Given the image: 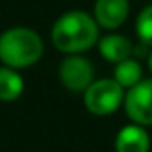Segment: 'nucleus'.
I'll use <instances>...</instances> for the list:
<instances>
[{"label": "nucleus", "instance_id": "nucleus-10", "mask_svg": "<svg viewBox=\"0 0 152 152\" xmlns=\"http://www.w3.org/2000/svg\"><path fill=\"white\" fill-rule=\"evenodd\" d=\"M115 81L124 88L129 90L134 84H138L141 81V64L138 59L127 57L120 63H116L115 66Z\"/></svg>", "mask_w": 152, "mask_h": 152}, {"label": "nucleus", "instance_id": "nucleus-8", "mask_svg": "<svg viewBox=\"0 0 152 152\" xmlns=\"http://www.w3.org/2000/svg\"><path fill=\"white\" fill-rule=\"evenodd\" d=\"M100 56L107 63H120L132 56V43L129 38L122 34H107L97 41Z\"/></svg>", "mask_w": 152, "mask_h": 152}, {"label": "nucleus", "instance_id": "nucleus-2", "mask_svg": "<svg viewBox=\"0 0 152 152\" xmlns=\"http://www.w3.org/2000/svg\"><path fill=\"white\" fill-rule=\"evenodd\" d=\"M43 50V39L29 27H13L0 34V61L4 66L29 68L41 59Z\"/></svg>", "mask_w": 152, "mask_h": 152}, {"label": "nucleus", "instance_id": "nucleus-3", "mask_svg": "<svg viewBox=\"0 0 152 152\" xmlns=\"http://www.w3.org/2000/svg\"><path fill=\"white\" fill-rule=\"evenodd\" d=\"M124 88L115 79H99L84 90V106L91 115L106 116L124 104Z\"/></svg>", "mask_w": 152, "mask_h": 152}, {"label": "nucleus", "instance_id": "nucleus-4", "mask_svg": "<svg viewBox=\"0 0 152 152\" xmlns=\"http://www.w3.org/2000/svg\"><path fill=\"white\" fill-rule=\"evenodd\" d=\"M59 81L73 93H84L93 83V64L81 54H68L59 64Z\"/></svg>", "mask_w": 152, "mask_h": 152}, {"label": "nucleus", "instance_id": "nucleus-12", "mask_svg": "<svg viewBox=\"0 0 152 152\" xmlns=\"http://www.w3.org/2000/svg\"><path fill=\"white\" fill-rule=\"evenodd\" d=\"M147 66H148V70L152 72V50H150L148 56H147Z\"/></svg>", "mask_w": 152, "mask_h": 152}, {"label": "nucleus", "instance_id": "nucleus-7", "mask_svg": "<svg viewBox=\"0 0 152 152\" xmlns=\"http://www.w3.org/2000/svg\"><path fill=\"white\" fill-rule=\"evenodd\" d=\"M150 148V136L143 125L129 124L124 125L116 138H115V150L116 152H148Z\"/></svg>", "mask_w": 152, "mask_h": 152}, {"label": "nucleus", "instance_id": "nucleus-9", "mask_svg": "<svg viewBox=\"0 0 152 152\" xmlns=\"http://www.w3.org/2000/svg\"><path fill=\"white\" fill-rule=\"evenodd\" d=\"M23 79L22 75L9 66H0V100L15 102L23 93Z\"/></svg>", "mask_w": 152, "mask_h": 152}, {"label": "nucleus", "instance_id": "nucleus-6", "mask_svg": "<svg viewBox=\"0 0 152 152\" xmlns=\"http://www.w3.org/2000/svg\"><path fill=\"white\" fill-rule=\"evenodd\" d=\"M129 16V0H97L93 18L99 27L113 31L118 29Z\"/></svg>", "mask_w": 152, "mask_h": 152}, {"label": "nucleus", "instance_id": "nucleus-1", "mask_svg": "<svg viewBox=\"0 0 152 152\" xmlns=\"http://www.w3.org/2000/svg\"><path fill=\"white\" fill-rule=\"evenodd\" d=\"M50 38L59 52L83 54L97 45L99 23L84 11H68L54 22Z\"/></svg>", "mask_w": 152, "mask_h": 152}, {"label": "nucleus", "instance_id": "nucleus-5", "mask_svg": "<svg viewBox=\"0 0 152 152\" xmlns=\"http://www.w3.org/2000/svg\"><path fill=\"white\" fill-rule=\"evenodd\" d=\"M124 107L131 122L138 125H152V79H141L127 90Z\"/></svg>", "mask_w": 152, "mask_h": 152}, {"label": "nucleus", "instance_id": "nucleus-11", "mask_svg": "<svg viewBox=\"0 0 152 152\" xmlns=\"http://www.w3.org/2000/svg\"><path fill=\"white\" fill-rule=\"evenodd\" d=\"M136 34L138 39L143 41L152 48V6H147L141 9V13L136 18Z\"/></svg>", "mask_w": 152, "mask_h": 152}]
</instances>
